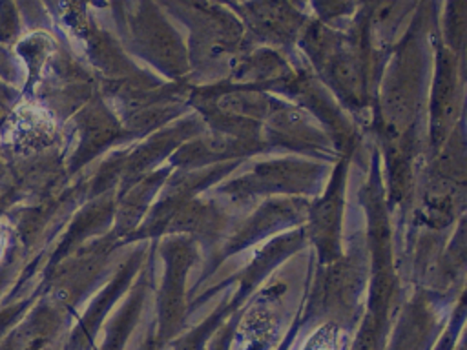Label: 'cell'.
Returning <instances> with one entry per match:
<instances>
[{"mask_svg": "<svg viewBox=\"0 0 467 350\" xmlns=\"http://www.w3.org/2000/svg\"><path fill=\"white\" fill-rule=\"evenodd\" d=\"M275 324L272 317L263 310H252L239 328V337L244 343V350H266L274 337Z\"/></svg>", "mask_w": 467, "mask_h": 350, "instance_id": "6da1fadb", "label": "cell"}, {"mask_svg": "<svg viewBox=\"0 0 467 350\" xmlns=\"http://www.w3.org/2000/svg\"><path fill=\"white\" fill-rule=\"evenodd\" d=\"M303 350H337V326H321L305 345Z\"/></svg>", "mask_w": 467, "mask_h": 350, "instance_id": "7a4b0ae2", "label": "cell"}]
</instances>
